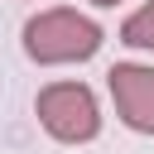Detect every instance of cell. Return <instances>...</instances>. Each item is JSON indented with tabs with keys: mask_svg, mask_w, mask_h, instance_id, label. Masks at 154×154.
I'll list each match as a JSON object with an SVG mask.
<instances>
[{
	"mask_svg": "<svg viewBox=\"0 0 154 154\" xmlns=\"http://www.w3.org/2000/svg\"><path fill=\"white\" fill-rule=\"evenodd\" d=\"M101 48V24L77 14V10H43L24 24V53L43 67L53 63H82Z\"/></svg>",
	"mask_w": 154,
	"mask_h": 154,
	"instance_id": "cell-1",
	"label": "cell"
},
{
	"mask_svg": "<svg viewBox=\"0 0 154 154\" xmlns=\"http://www.w3.org/2000/svg\"><path fill=\"white\" fill-rule=\"evenodd\" d=\"M34 111H38V120H43V130H48L53 140H63V144H87V140H96V130H101L96 96H91V87H82V82H53V87H43L38 101H34Z\"/></svg>",
	"mask_w": 154,
	"mask_h": 154,
	"instance_id": "cell-2",
	"label": "cell"
},
{
	"mask_svg": "<svg viewBox=\"0 0 154 154\" xmlns=\"http://www.w3.org/2000/svg\"><path fill=\"white\" fill-rule=\"evenodd\" d=\"M106 82H111V101H116L120 120L140 135H154V67L116 63L106 72Z\"/></svg>",
	"mask_w": 154,
	"mask_h": 154,
	"instance_id": "cell-3",
	"label": "cell"
},
{
	"mask_svg": "<svg viewBox=\"0 0 154 154\" xmlns=\"http://www.w3.org/2000/svg\"><path fill=\"white\" fill-rule=\"evenodd\" d=\"M120 38H125L130 48H154V0L140 5V10L120 24Z\"/></svg>",
	"mask_w": 154,
	"mask_h": 154,
	"instance_id": "cell-4",
	"label": "cell"
},
{
	"mask_svg": "<svg viewBox=\"0 0 154 154\" xmlns=\"http://www.w3.org/2000/svg\"><path fill=\"white\" fill-rule=\"evenodd\" d=\"M91 5H120V0H91Z\"/></svg>",
	"mask_w": 154,
	"mask_h": 154,
	"instance_id": "cell-5",
	"label": "cell"
}]
</instances>
